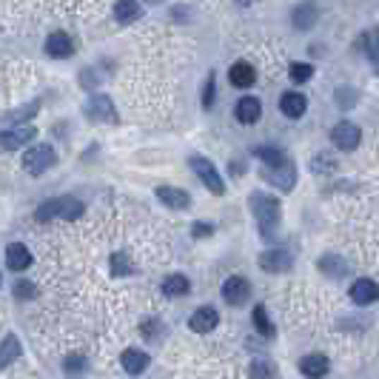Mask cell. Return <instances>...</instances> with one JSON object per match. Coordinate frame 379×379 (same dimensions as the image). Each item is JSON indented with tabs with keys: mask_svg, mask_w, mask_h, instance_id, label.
<instances>
[{
	"mask_svg": "<svg viewBox=\"0 0 379 379\" xmlns=\"http://www.w3.org/2000/svg\"><path fill=\"white\" fill-rule=\"evenodd\" d=\"M251 211L260 222V231L263 237H271L277 229H279V203L271 197V194H263V191H254L251 194Z\"/></svg>",
	"mask_w": 379,
	"mask_h": 379,
	"instance_id": "obj_1",
	"label": "cell"
},
{
	"mask_svg": "<svg viewBox=\"0 0 379 379\" xmlns=\"http://www.w3.org/2000/svg\"><path fill=\"white\" fill-rule=\"evenodd\" d=\"M188 166L194 169V174L203 180V186H205L211 194H217V197H222V194H225V183H222L219 172L214 169V163H211L208 157H200V155H194V157L188 160Z\"/></svg>",
	"mask_w": 379,
	"mask_h": 379,
	"instance_id": "obj_2",
	"label": "cell"
},
{
	"mask_svg": "<svg viewBox=\"0 0 379 379\" xmlns=\"http://www.w3.org/2000/svg\"><path fill=\"white\" fill-rule=\"evenodd\" d=\"M54 163H57V155H54L52 145H35V148H29L26 155H23V169L29 174H35V177H40L43 172H49Z\"/></svg>",
	"mask_w": 379,
	"mask_h": 379,
	"instance_id": "obj_3",
	"label": "cell"
},
{
	"mask_svg": "<svg viewBox=\"0 0 379 379\" xmlns=\"http://www.w3.org/2000/svg\"><path fill=\"white\" fill-rule=\"evenodd\" d=\"M263 174H265L268 183H274V186L282 188V191L294 188V183H296V166H294L288 157H285L282 163H277V166H265Z\"/></svg>",
	"mask_w": 379,
	"mask_h": 379,
	"instance_id": "obj_4",
	"label": "cell"
},
{
	"mask_svg": "<svg viewBox=\"0 0 379 379\" xmlns=\"http://www.w3.org/2000/svg\"><path fill=\"white\" fill-rule=\"evenodd\" d=\"M248 294H251V285H248V279H243V277H229L222 282V299L229 302V306H246L248 302Z\"/></svg>",
	"mask_w": 379,
	"mask_h": 379,
	"instance_id": "obj_5",
	"label": "cell"
},
{
	"mask_svg": "<svg viewBox=\"0 0 379 379\" xmlns=\"http://www.w3.org/2000/svg\"><path fill=\"white\" fill-rule=\"evenodd\" d=\"M331 140H334V145L339 151H356L359 140H362V131L354 123H337L334 131H331Z\"/></svg>",
	"mask_w": 379,
	"mask_h": 379,
	"instance_id": "obj_6",
	"label": "cell"
},
{
	"mask_svg": "<svg viewBox=\"0 0 379 379\" xmlns=\"http://www.w3.org/2000/svg\"><path fill=\"white\" fill-rule=\"evenodd\" d=\"M260 268L268 274H285L288 268H294V257L282 248H271V251L260 254Z\"/></svg>",
	"mask_w": 379,
	"mask_h": 379,
	"instance_id": "obj_7",
	"label": "cell"
},
{
	"mask_svg": "<svg viewBox=\"0 0 379 379\" xmlns=\"http://www.w3.org/2000/svg\"><path fill=\"white\" fill-rule=\"evenodd\" d=\"M86 114H89L92 120H100V123H114V120H117L114 103H112V97H106V95L92 97V103L86 106Z\"/></svg>",
	"mask_w": 379,
	"mask_h": 379,
	"instance_id": "obj_8",
	"label": "cell"
},
{
	"mask_svg": "<svg viewBox=\"0 0 379 379\" xmlns=\"http://www.w3.org/2000/svg\"><path fill=\"white\" fill-rule=\"evenodd\" d=\"M351 299L356 302V306H371V302L379 299V285H376L373 279L362 277V279H356V282L351 285Z\"/></svg>",
	"mask_w": 379,
	"mask_h": 379,
	"instance_id": "obj_9",
	"label": "cell"
},
{
	"mask_svg": "<svg viewBox=\"0 0 379 379\" xmlns=\"http://www.w3.org/2000/svg\"><path fill=\"white\" fill-rule=\"evenodd\" d=\"M71 52H74V43L66 32H52L49 35V40H46V54L49 57L63 60V57H71Z\"/></svg>",
	"mask_w": 379,
	"mask_h": 379,
	"instance_id": "obj_10",
	"label": "cell"
},
{
	"mask_svg": "<svg viewBox=\"0 0 379 379\" xmlns=\"http://www.w3.org/2000/svg\"><path fill=\"white\" fill-rule=\"evenodd\" d=\"M157 200H163L169 208H180V211H186L188 205H191V197H188V191H183V188H174V186H157Z\"/></svg>",
	"mask_w": 379,
	"mask_h": 379,
	"instance_id": "obj_11",
	"label": "cell"
},
{
	"mask_svg": "<svg viewBox=\"0 0 379 379\" xmlns=\"http://www.w3.org/2000/svg\"><path fill=\"white\" fill-rule=\"evenodd\" d=\"M217 323H219V314H217L214 308H197V311L191 314V320H188V328H191L194 334H208V331L217 328Z\"/></svg>",
	"mask_w": 379,
	"mask_h": 379,
	"instance_id": "obj_12",
	"label": "cell"
},
{
	"mask_svg": "<svg viewBox=\"0 0 379 379\" xmlns=\"http://www.w3.org/2000/svg\"><path fill=\"white\" fill-rule=\"evenodd\" d=\"M120 365H123L126 373L140 376V373L148 368V354H145V351H137V348H126L123 356H120Z\"/></svg>",
	"mask_w": 379,
	"mask_h": 379,
	"instance_id": "obj_13",
	"label": "cell"
},
{
	"mask_svg": "<svg viewBox=\"0 0 379 379\" xmlns=\"http://www.w3.org/2000/svg\"><path fill=\"white\" fill-rule=\"evenodd\" d=\"M299 371H302V376H308V379H323L328 373V359L323 354H308V356L299 359Z\"/></svg>",
	"mask_w": 379,
	"mask_h": 379,
	"instance_id": "obj_14",
	"label": "cell"
},
{
	"mask_svg": "<svg viewBox=\"0 0 379 379\" xmlns=\"http://www.w3.org/2000/svg\"><path fill=\"white\" fill-rule=\"evenodd\" d=\"M229 80H231V86H237V89H248V86H254V80H257V71H254L251 63L240 60V63L231 66Z\"/></svg>",
	"mask_w": 379,
	"mask_h": 379,
	"instance_id": "obj_15",
	"label": "cell"
},
{
	"mask_svg": "<svg viewBox=\"0 0 379 379\" xmlns=\"http://www.w3.org/2000/svg\"><path fill=\"white\" fill-rule=\"evenodd\" d=\"M29 265H32V251L20 243H12L6 248V268L9 271H26Z\"/></svg>",
	"mask_w": 379,
	"mask_h": 379,
	"instance_id": "obj_16",
	"label": "cell"
},
{
	"mask_svg": "<svg viewBox=\"0 0 379 379\" xmlns=\"http://www.w3.org/2000/svg\"><path fill=\"white\" fill-rule=\"evenodd\" d=\"M306 97H302L299 92H285L282 97H279V109H282V114L285 117H291V120H299L302 114H306Z\"/></svg>",
	"mask_w": 379,
	"mask_h": 379,
	"instance_id": "obj_17",
	"label": "cell"
},
{
	"mask_svg": "<svg viewBox=\"0 0 379 379\" xmlns=\"http://www.w3.org/2000/svg\"><path fill=\"white\" fill-rule=\"evenodd\" d=\"M35 134H37V131H35L32 126L9 128V131H4V148H6V151H18V148H20V145H26Z\"/></svg>",
	"mask_w": 379,
	"mask_h": 379,
	"instance_id": "obj_18",
	"label": "cell"
},
{
	"mask_svg": "<svg viewBox=\"0 0 379 379\" xmlns=\"http://www.w3.org/2000/svg\"><path fill=\"white\" fill-rule=\"evenodd\" d=\"M291 23H294V29H299V32H308V29L317 23V6H314V4L296 6L294 15H291Z\"/></svg>",
	"mask_w": 379,
	"mask_h": 379,
	"instance_id": "obj_19",
	"label": "cell"
},
{
	"mask_svg": "<svg viewBox=\"0 0 379 379\" xmlns=\"http://www.w3.org/2000/svg\"><path fill=\"white\" fill-rule=\"evenodd\" d=\"M260 114H263V106H260V100H257V97H243V100L237 103V120H240L243 126L257 123V120H260Z\"/></svg>",
	"mask_w": 379,
	"mask_h": 379,
	"instance_id": "obj_20",
	"label": "cell"
},
{
	"mask_svg": "<svg viewBox=\"0 0 379 379\" xmlns=\"http://www.w3.org/2000/svg\"><path fill=\"white\" fill-rule=\"evenodd\" d=\"M140 15H143V9H140L137 0H117V4H114V18H117V23H134Z\"/></svg>",
	"mask_w": 379,
	"mask_h": 379,
	"instance_id": "obj_21",
	"label": "cell"
},
{
	"mask_svg": "<svg viewBox=\"0 0 379 379\" xmlns=\"http://www.w3.org/2000/svg\"><path fill=\"white\" fill-rule=\"evenodd\" d=\"M188 291H191V282L183 274H172V277L163 279V294L166 296H186Z\"/></svg>",
	"mask_w": 379,
	"mask_h": 379,
	"instance_id": "obj_22",
	"label": "cell"
},
{
	"mask_svg": "<svg viewBox=\"0 0 379 379\" xmlns=\"http://www.w3.org/2000/svg\"><path fill=\"white\" fill-rule=\"evenodd\" d=\"M60 203L63 197H54V200H46L37 211H35V219L37 222H52V219H60Z\"/></svg>",
	"mask_w": 379,
	"mask_h": 379,
	"instance_id": "obj_23",
	"label": "cell"
},
{
	"mask_svg": "<svg viewBox=\"0 0 379 379\" xmlns=\"http://www.w3.org/2000/svg\"><path fill=\"white\" fill-rule=\"evenodd\" d=\"M15 359H20V342L9 334V337L4 339V345H0V362H4V368H9Z\"/></svg>",
	"mask_w": 379,
	"mask_h": 379,
	"instance_id": "obj_24",
	"label": "cell"
},
{
	"mask_svg": "<svg viewBox=\"0 0 379 379\" xmlns=\"http://www.w3.org/2000/svg\"><path fill=\"white\" fill-rule=\"evenodd\" d=\"M83 203L80 200H71V197H63V203H60V219H66V222H71V219H80L83 217Z\"/></svg>",
	"mask_w": 379,
	"mask_h": 379,
	"instance_id": "obj_25",
	"label": "cell"
},
{
	"mask_svg": "<svg viewBox=\"0 0 379 379\" xmlns=\"http://www.w3.org/2000/svg\"><path fill=\"white\" fill-rule=\"evenodd\" d=\"M109 268H112V274H114V277H126V274H131V271H134V263L128 260V254L117 251V254H112Z\"/></svg>",
	"mask_w": 379,
	"mask_h": 379,
	"instance_id": "obj_26",
	"label": "cell"
},
{
	"mask_svg": "<svg viewBox=\"0 0 379 379\" xmlns=\"http://www.w3.org/2000/svg\"><path fill=\"white\" fill-rule=\"evenodd\" d=\"M362 46H365L371 63H376V71H379V29H371V32L362 37Z\"/></svg>",
	"mask_w": 379,
	"mask_h": 379,
	"instance_id": "obj_27",
	"label": "cell"
},
{
	"mask_svg": "<svg viewBox=\"0 0 379 379\" xmlns=\"http://www.w3.org/2000/svg\"><path fill=\"white\" fill-rule=\"evenodd\" d=\"M254 328L263 334V337H274V325L265 314V306H254Z\"/></svg>",
	"mask_w": 379,
	"mask_h": 379,
	"instance_id": "obj_28",
	"label": "cell"
},
{
	"mask_svg": "<svg viewBox=\"0 0 379 379\" xmlns=\"http://www.w3.org/2000/svg\"><path fill=\"white\" fill-rule=\"evenodd\" d=\"M311 74H314V66H311V63H291V68H288V78H291L294 83L311 80Z\"/></svg>",
	"mask_w": 379,
	"mask_h": 379,
	"instance_id": "obj_29",
	"label": "cell"
},
{
	"mask_svg": "<svg viewBox=\"0 0 379 379\" xmlns=\"http://www.w3.org/2000/svg\"><path fill=\"white\" fill-rule=\"evenodd\" d=\"M320 268H323L328 277H342V274L348 271V268H345V260H339V257H331V254L320 260Z\"/></svg>",
	"mask_w": 379,
	"mask_h": 379,
	"instance_id": "obj_30",
	"label": "cell"
},
{
	"mask_svg": "<svg viewBox=\"0 0 379 379\" xmlns=\"http://www.w3.org/2000/svg\"><path fill=\"white\" fill-rule=\"evenodd\" d=\"M311 172H314V174H334V172H337V163H334L331 155H317V157L311 160Z\"/></svg>",
	"mask_w": 379,
	"mask_h": 379,
	"instance_id": "obj_31",
	"label": "cell"
},
{
	"mask_svg": "<svg viewBox=\"0 0 379 379\" xmlns=\"http://www.w3.org/2000/svg\"><path fill=\"white\" fill-rule=\"evenodd\" d=\"M248 376H251V379H271V365H268L265 359H254V362L248 365Z\"/></svg>",
	"mask_w": 379,
	"mask_h": 379,
	"instance_id": "obj_32",
	"label": "cell"
},
{
	"mask_svg": "<svg viewBox=\"0 0 379 379\" xmlns=\"http://www.w3.org/2000/svg\"><path fill=\"white\" fill-rule=\"evenodd\" d=\"M86 368V359L80 356V354H71V356H66V362H63V371H68V373H80Z\"/></svg>",
	"mask_w": 379,
	"mask_h": 379,
	"instance_id": "obj_33",
	"label": "cell"
},
{
	"mask_svg": "<svg viewBox=\"0 0 379 379\" xmlns=\"http://www.w3.org/2000/svg\"><path fill=\"white\" fill-rule=\"evenodd\" d=\"M214 103V74H208V80H205V92H203V109H211Z\"/></svg>",
	"mask_w": 379,
	"mask_h": 379,
	"instance_id": "obj_34",
	"label": "cell"
},
{
	"mask_svg": "<svg viewBox=\"0 0 379 379\" xmlns=\"http://www.w3.org/2000/svg\"><path fill=\"white\" fill-rule=\"evenodd\" d=\"M15 294H18V299L23 296V299H32L35 296V285L32 282H18L15 285Z\"/></svg>",
	"mask_w": 379,
	"mask_h": 379,
	"instance_id": "obj_35",
	"label": "cell"
},
{
	"mask_svg": "<svg viewBox=\"0 0 379 379\" xmlns=\"http://www.w3.org/2000/svg\"><path fill=\"white\" fill-rule=\"evenodd\" d=\"M160 331H163L160 323H145V325H143V337H145V339H157Z\"/></svg>",
	"mask_w": 379,
	"mask_h": 379,
	"instance_id": "obj_36",
	"label": "cell"
},
{
	"mask_svg": "<svg viewBox=\"0 0 379 379\" xmlns=\"http://www.w3.org/2000/svg\"><path fill=\"white\" fill-rule=\"evenodd\" d=\"M208 234H211V225H200V222L194 225V237H208Z\"/></svg>",
	"mask_w": 379,
	"mask_h": 379,
	"instance_id": "obj_37",
	"label": "cell"
},
{
	"mask_svg": "<svg viewBox=\"0 0 379 379\" xmlns=\"http://www.w3.org/2000/svg\"><path fill=\"white\" fill-rule=\"evenodd\" d=\"M145 4H160V0H145Z\"/></svg>",
	"mask_w": 379,
	"mask_h": 379,
	"instance_id": "obj_38",
	"label": "cell"
}]
</instances>
